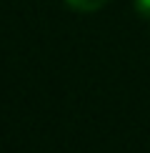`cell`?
Returning a JSON list of instances; mask_svg holds the SVG:
<instances>
[{
    "mask_svg": "<svg viewBox=\"0 0 150 153\" xmlns=\"http://www.w3.org/2000/svg\"><path fill=\"white\" fill-rule=\"evenodd\" d=\"M108 3L110 0H65L68 8H73L78 13H98V10H103Z\"/></svg>",
    "mask_w": 150,
    "mask_h": 153,
    "instance_id": "cell-1",
    "label": "cell"
},
{
    "mask_svg": "<svg viewBox=\"0 0 150 153\" xmlns=\"http://www.w3.org/2000/svg\"><path fill=\"white\" fill-rule=\"evenodd\" d=\"M135 10L140 18H150V0H135Z\"/></svg>",
    "mask_w": 150,
    "mask_h": 153,
    "instance_id": "cell-2",
    "label": "cell"
}]
</instances>
